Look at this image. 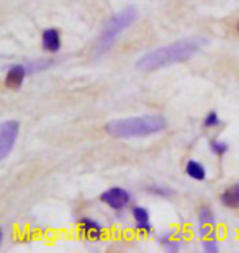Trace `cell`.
I'll use <instances>...</instances> for the list:
<instances>
[{
  "label": "cell",
  "instance_id": "cell-9",
  "mask_svg": "<svg viewBox=\"0 0 239 253\" xmlns=\"http://www.w3.org/2000/svg\"><path fill=\"white\" fill-rule=\"evenodd\" d=\"M43 48L48 53H58L61 49V33L56 28H48L43 32Z\"/></svg>",
  "mask_w": 239,
  "mask_h": 253
},
{
  "label": "cell",
  "instance_id": "cell-6",
  "mask_svg": "<svg viewBox=\"0 0 239 253\" xmlns=\"http://www.w3.org/2000/svg\"><path fill=\"white\" fill-rule=\"evenodd\" d=\"M28 74V68L25 64H13L10 66L7 74H5V85L10 90H18L23 85V81Z\"/></svg>",
  "mask_w": 239,
  "mask_h": 253
},
{
  "label": "cell",
  "instance_id": "cell-11",
  "mask_svg": "<svg viewBox=\"0 0 239 253\" xmlns=\"http://www.w3.org/2000/svg\"><path fill=\"white\" fill-rule=\"evenodd\" d=\"M221 202L230 209H238L239 207V184L231 186L221 194Z\"/></svg>",
  "mask_w": 239,
  "mask_h": 253
},
{
  "label": "cell",
  "instance_id": "cell-8",
  "mask_svg": "<svg viewBox=\"0 0 239 253\" xmlns=\"http://www.w3.org/2000/svg\"><path fill=\"white\" fill-rule=\"evenodd\" d=\"M197 217H198V225H200V235L208 237L213 225H215V214H213V211L208 206H202L197 212Z\"/></svg>",
  "mask_w": 239,
  "mask_h": 253
},
{
  "label": "cell",
  "instance_id": "cell-4",
  "mask_svg": "<svg viewBox=\"0 0 239 253\" xmlns=\"http://www.w3.org/2000/svg\"><path fill=\"white\" fill-rule=\"evenodd\" d=\"M20 133L18 120H5L0 125V160H7Z\"/></svg>",
  "mask_w": 239,
  "mask_h": 253
},
{
  "label": "cell",
  "instance_id": "cell-15",
  "mask_svg": "<svg viewBox=\"0 0 239 253\" xmlns=\"http://www.w3.org/2000/svg\"><path fill=\"white\" fill-rule=\"evenodd\" d=\"M202 249H203V252L216 253L218 250H220V244H218V240L213 239V237H206V239L203 240V244H202Z\"/></svg>",
  "mask_w": 239,
  "mask_h": 253
},
{
  "label": "cell",
  "instance_id": "cell-12",
  "mask_svg": "<svg viewBox=\"0 0 239 253\" xmlns=\"http://www.w3.org/2000/svg\"><path fill=\"white\" fill-rule=\"evenodd\" d=\"M185 173L189 174L192 179H195V181H203V179L206 178V169H205V166H203L202 163H198V161H195V160L187 161V165H185Z\"/></svg>",
  "mask_w": 239,
  "mask_h": 253
},
{
  "label": "cell",
  "instance_id": "cell-7",
  "mask_svg": "<svg viewBox=\"0 0 239 253\" xmlns=\"http://www.w3.org/2000/svg\"><path fill=\"white\" fill-rule=\"evenodd\" d=\"M79 230L84 239L92 242H99L103 237V227H102V224L95 219H90V217H84V219L79 220Z\"/></svg>",
  "mask_w": 239,
  "mask_h": 253
},
{
  "label": "cell",
  "instance_id": "cell-5",
  "mask_svg": "<svg viewBox=\"0 0 239 253\" xmlns=\"http://www.w3.org/2000/svg\"><path fill=\"white\" fill-rule=\"evenodd\" d=\"M100 201L103 202V204L110 206L111 209L121 211V209H125V207L130 204L131 194L126 189H123V188H111L108 191L102 192V194H100Z\"/></svg>",
  "mask_w": 239,
  "mask_h": 253
},
{
  "label": "cell",
  "instance_id": "cell-14",
  "mask_svg": "<svg viewBox=\"0 0 239 253\" xmlns=\"http://www.w3.org/2000/svg\"><path fill=\"white\" fill-rule=\"evenodd\" d=\"M147 191L151 192V194L154 196H161V197H171L172 194H174V191L169 189L167 186H157V184H152L147 188Z\"/></svg>",
  "mask_w": 239,
  "mask_h": 253
},
{
  "label": "cell",
  "instance_id": "cell-3",
  "mask_svg": "<svg viewBox=\"0 0 239 253\" xmlns=\"http://www.w3.org/2000/svg\"><path fill=\"white\" fill-rule=\"evenodd\" d=\"M139 17L138 8L133 5H128L123 10H120L118 13H115L108 22L105 23L103 30H102L99 40H97L94 46V54L95 56H102L106 51H110V48L116 43V40L123 32H126L131 25H133Z\"/></svg>",
  "mask_w": 239,
  "mask_h": 253
},
{
  "label": "cell",
  "instance_id": "cell-13",
  "mask_svg": "<svg viewBox=\"0 0 239 253\" xmlns=\"http://www.w3.org/2000/svg\"><path fill=\"white\" fill-rule=\"evenodd\" d=\"M161 244L169 252H179L180 250V240L175 239V237L172 234H169V232L161 237Z\"/></svg>",
  "mask_w": 239,
  "mask_h": 253
},
{
  "label": "cell",
  "instance_id": "cell-1",
  "mask_svg": "<svg viewBox=\"0 0 239 253\" xmlns=\"http://www.w3.org/2000/svg\"><path fill=\"white\" fill-rule=\"evenodd\" d=\"M208 43L210 42L205 37H190L166 44V46L156 48L143 54L136 61V69L143 71V73H151V71L166 68V66L187 61L192 56H195L197 53H200Z\"/></svg>",
  "mask_w": 239,
  "mask_h": 253
},
{
  "label": "cell",
  "instance_id": "cell-10",
  "mask_svg": "<svg viewBox=\"0 0 239 253\" xmlns=\"http://www.w3.org/2000/svg\"><path fill=\"white\" fill-rule=\"evenodd\" d=\"M133 217L136 222V229H138L141 234H149L152 230L151 225V219H149V212L144 207H135L133 209Z\"/></svg>",
  "mask_w": 239,
  "mask_h": 253
},
{
  "label": "cell",
  "instance_id": "cell-17",
  "mask_svg": "<svg viewBox=\"0 0 239 253\" xmlns=\"http://www.w3.org/2000/svg\"><path fill=\"white\" fill-rule=\"evenodd\" d=\"M220 124H221L220 115H218L216 112H210V114H206L205 120H203V125H205L206 128H215V126H218Z\"/></svg>",
  "mask_w": 239,
  "mask_h": 253
},
{
  "label": "cell",
  "instance_id": "cell-18",
  "mask_svg": "<svg viewBox=\"0 0 239 253\" xmlns=\"http://www.w3.org/2000/svg\"><path fill=\"white\" fill-rule=\"evenodd\" d=\"M236 32L239 33V20H238V23H236Z\"/></svg>",
  "mask_w": 239,
  "mask_h": 253
},
{
  "label": "cell",
  "instance_id": "cell-16",
  "mask_svg": "<svg viewBox=\"0 0 239 253\" xmlns=\"http://www.w3.org/2000/svg\"><path fill=\"white\" fill-rule=\"evenodd\" d=\"M210 148L216 156H223L228 151V145L225 143V141H221V140H213L210 143Z\"/></svg>",
  "mask_w": 239,
  "mask_h": 253
},
{
  "label": "cell",
  "instance_id": "cell-2",
  "mask_svg": "<svg viewBox=\"0 0 239 253\" xmlns=\"http://www.w3.org/2000/svg\"><path fill=\"white\" fill-rule=\"evenodd\" d=\"M166 126L167 120L162 115H139L110 120L105 125V131L113 138H143L161 133Z\"/></svg>",
  "mask_w": 239,
  "mask_h": 253
}]
</instances>
